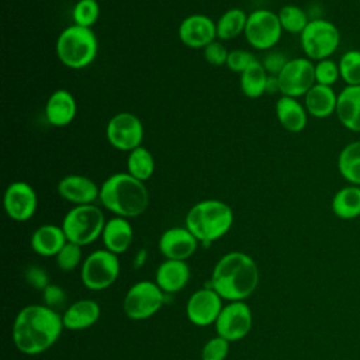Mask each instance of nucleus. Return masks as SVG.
<instances>
[{
	"label": "nucleus",
	"mask_w": 360,
	"mask_h": 360,
	"mask_svg": "<svg viewBox=\"0 0 360 360\" xmlns=\"http://www.w3.org/2000/svg\"><path fill=\"white\" fill-rule=\"evenodd\" d=\"M256 59V56L246 49H232L228 53L226 68L235 73H242L246 68H249Z\"/></svg>",
	"instance_id": "obj_38"
},
{
	"label": "nucleus",
	"mask_w": 360,
	"mask_h": 360,
	"mask_svg": "<svg viewBox=\"0 0 360 360\" xmlns=\"http://www.w3.org/2000/svg\"><path fill=\"white\" fill-rule=\"evenodd\" d=\"M127 173L143 183L152 177L155 173V158L148 148L141 145L128 152Z\"/></svg>",
	"instance_id": "obj_31"
},
{
	"label": "nucleus",
	"mask_w": 360,
	"mask_h": 360,
	"mask_svg": "<svg viewBox=\"0 0 360 360\" xmlns=\"http://www.w3.org/2000/svg\"><path fill=\"white\" fill-rule=\"evenodd\" d=\"M55 260L62 271L75 270L82 260V246L68 240L65 246L59 250V253L55 256Z\"/></svg>",
	"instance_id": "obj_35"
},
{
	"label": "nucleus",
	"mask_w": 360,
	"mask_h": 360,
	"mask_svg": "<svg viewBox=\"0 0 360 360\" xmlns=\"http://www.w3.org/2000/svg\"><path fill=\"white\" fill-rule=\"evenodd\" d=\"M62 316L45 304L27 305L15 316L13 323V342L15 347L28 356L48 350L60 336Z\"/></svg>",
	"instance_id": "obj_1"
},
{
	"label": "nucleus",
	"mask_w": 360,
	"mask_h": 360,
	"mask_svg": "<svg viewBox=\"0 0 360 360\" xmlns=\"http://www.w3.org/2000/svg\"><path fill=\"white\" fill-rule=\"evenodd\" d=\"M204 58L205 60L212 65V66H222L226 65V59H228V53L229 51L226 49V46L224 45L222 41L215 39L211 44H208L204 49H202Z\"/></svg>",
	"instance_id": "obj_39"
},
{
	"label": "nucleus",
	"mask_w": 360,
	"mask_h": 360,
	"mask_svg": "<svg viewBox=\"0 0 360 360\" xmlns=\"http://www.w3.org/2000/svg\"><path fill=\"white\" fill-rule=\"evenodd\" d=\"M58 194L75 205L94 204L100 195V186L84 174H68L58 181Z\"/></svg>",
	"instance_id": "obj_17"
},
{
	"label": "nucleus",
	"mask_w": 360,
	"mask_h": 360,
	"mask_svg": "<svg viewBox=\"0 0 360 360\" xmlns=\"http://www.w3.org/2000/svg\"><path fill=\"white\" fill-rule=\"evenodd\" d=\"M100 318V305L94 300H79L68 307L62 315L63 326L70 330H83L93 326Z\"/></svg>",
	"instance_id": "obj_25"
},
{
	"label": "nucleus",
	"mask_w": 360,
	"mask_h": 360,
	"mask_svg": "<svg viewBox=\"0 0 360 360\" xmlns=\"http://www.w3.org/2000/svg\"><path fill=\"white\" fill-rule=\"evenodd\" d=\"M3 207L8 218L17 222L31 219L38 207V197L34 187L22 180L10 183L3 195Z\"/></svg>",
	"instance_id": "obj_14"
},
{
	"label": "nucleus",
	"mask_w": 360,
	"mask_h": 360,
	"mask_svg": "<svg viewBox=\"0 0 360 360\" xmlns=\"http://www.w3.org/2000/svg\"><path fill=\"white\" fill-rule=\"evenodd\" d=\"M340 79L346 83V86H360V51L350 49L346 51L339 62Z\"/></svg>",
	"instance_id": "obj_33"
},
{
	"label": "nucleus",
	"mask_w": 360,
	"mask_h": 360,
	"mask_svg": "<svg viewBox=\"0 0 360 360\" xmlns=\"http://www.w3.org/2000/svg\"><path fill=\"white\" fill-rule=\"evenodd\" d=\"M190 280V267L186 260L166 259L155 274V283L165 294H173L183 290Z\"/></svg>",
	"instance_id": "obj_20"
},
{
	"label": "nucleus",
	"mask_w": 360,
	"mask_h": 360,
	"mask_svg": "<svg viewBox=\"0 0 360 360\" xmlns=\"http://www.w3.org/2000/svg\"><path fill=\"white\" fill-rule=\"evenodd\" d=\"M104 225L103 210L96 204H84L70 208L65 214L60 226L69 242L86 246L101 236Z\"/></svg>",
	"instance_id": "obj_6"
},
{
	"label": "nucleus",
	"mask_w": 360,
	"mask_h": 360,
	"mask_svg": "<svg viewBox=\"0 0 360 360\" xmlns=\"http://www.w3.org/2000/svg\"><path fill=\"white\" fill-rule=\"evenodd\" d=\"M165 302V292L162 288L149 280H141L129 287L127 291L122 309L124 314L134 321H143L155 315Z\"/></svg>",
	"instance_id": "obj_9"
},
{
	"label": "nucleus",
	"mask_w": 360,
	"mask_h": 360,
	"mask_svg": "<svg viewBox=\"0 0 360 360\" xmlns=\"http://www.w3.org/2000/svg\"><path fill=\"white\" fill-rule=\"evenodd\" d=\"M25 280L30 285L38 290H44L49 284V277L46 271L39 266H30L25 271Z\"/></svg>",
	"instance_id": "obj_42"
},
{
	"label": "nucleus",
	"mask_w": 360,
	"mask_h": 360,
	"mask_svg": "<svg viewBox=\"0 0 360 360\" xmlns=\"http://www.w3.org/2000/svg\"><path fill=\"white\" fill-rule=\"evenodd\" d=\"M277 79L281 96L304 97L315 84V63L308 58L288 59Z\"/></svg>",
	"instance_id": "obj_12"
},
{
	"label": "nucleus",
	"mask_w": 360,
	"mask_h": 360,
	"mask_svg": "<svg viewBox=\"0 0 360 360\" xmlns=\"http://www.w3.org/2000/svg\"><path fill=\"white\" fill-rule=\"evenodd\" d=\"M45 120L52 127L69 125L77 114L75 96L66 89H58L49 94L44 107Z\"/></svg>",
	"instance_id": "obj_19"
},
{
	"label": "nucleus",
	"mask_w": 360,
	"mask_h": 360,
	"mask_svg": "<svg viewBox=\"0 0 360 360\" xmlns=\"http://www.w3.org/2000/svg\"><path fill=\"white\" fill-rule=\"evenodd\" d=\"M239 76L240 90L248 98H259L266 93L269 73L266 72L262 62L255 60Z\"/></svg>",
	"instance_id": "obj_28"
},
{
	"label": "nucleus",
	"mask_w": 360,
	"mask_h": 360,
	"mask_svg": "<svg viewBox=\"0 0 360 360\" xmlns=\"http://www.w3.org/2000/svg\"><path fill=\"white\" fill-rule=\"evenodd\" d=\"M221 295L211 287L194 291L186 305V315L195 326H208L215 323L222 309Z\"/></svg>",
	"instance_id": "obj_15"
},
{
	"label": "nucleus",
	"mask_w": 360,
	"mask_h": 360,
	"mask_svg": "<svg viewBox=\"0 0 360 360\" xmlns=\"http://www.w3.org/2000/svg\"><path fill=\"white\" fill-rule=\"evenodd\" d=\"M42 300L44 304L49 308H55V307H62L66 301V294L65 291L55 284H48L44 290H42Z\"/></svg>",
	"instance_id": "obj_41"
},
{
	"label": "nucleus",
	"mask_w": 360,
	"mask_h": 360,
	"mask_svg": "<svg viewBox=\"0 0 360 360\" xmlns=\"http://www.w3.org/2000/svg\"><path fill=\"white\" fill-rule=\"evenodd\" d=\"M229 352V342L221 336L211 338L201 350L202 360H225Z\"/></svg>",
	"instance_id": "obj_37"
},
{
	"label": "nucleus",
	"mask_w": 360,
	"mask_h": 360,
	"mask_svg": "<svg viewBox=\"0 0 360 360\" xmlns=\"http://www.w3.org/2000/svg\"><path fill=\"white\" fill-rule=\"evenodd\" d=\"M259 284L256 262L243 252H229L214 266L211 284L222 300L243 301Z\"/></svg>",
	"instance_id": "obj_2"
},
{
	"label": "nucleus",
	"mask_w": 360,
	"mask_h": 360,
	"mask_svg": "<svg viewBox=\"0 0 360 360\" xmlns=\"http://www.w3.org/2000/svg\"><path fill=\"white\" fill-rule=\"evenodd\" d=\"M98 201L115 217L135 218L149 205V191L143 181L129 173L110 174L100 186Z\"/></svg>",
	"instance_id": "obj_3"
},
{
	"label": "nucleus",
	"mask_w": 360,
	"mask_h": 360,
	"mask_svg": "<svg viewBox=\"0 0 360 360\" xmlns=\"http://www.w3.org/2000/svg\"><path fill=\"white\" fill-rule=\"evenodd\" d=\"M66 242L68 239L62 226H58L53 224H45L38 226L32 232L30 239V245L32 250L37 255L45 256V257L56 256Z\"/></svg>",
	"instance_id": "obj_24"
},
{
	"label": "nucleus",
	"mask_w": 360,
	"mask_h": 360,
	"mask_svg": "<svg viewBox=\"0 0 360 360\" xmlns=\"http://www.w3.org/2000/svg\"><path fill=\"white\" fill-rule=\"evenodd\" d=\"M280 93V86H278V79L277 76L269 75L267 79V86H266V93Z\"/></svg>",
	"instance_id": "obj_43"
},
{
	"label": "nucleus",
	"mask_w": 360,
	"mask_h": 360,
	"mask_svg": "<svg viewBox=\"0 0 360 360\" xmlns=\"http://www.w3.org/2000/svg\"><path fill=\"white\" fill-rule=\"evenodd\" d=\"M158 245L166 259L186 260L197 250L198 240L186 226H173L160 235Z\"/></svg>",
	"instance_id": "obj_18"
},
{
	"label": "nucleus",
	"mask_w": 360,
	"mask_h": 360,
	"mask_svg": "<svg viewBox=\"0 0 360 360\" xmlns=\"http://www.w3.org/2000/svg\"><path fill=\"white\" fill-rule=\"evenodd\" d=\"M288 62L287 56L281 52H269L262 60V65L264 66L266 72L271 76H278V73L283 70L285 63Z\"/></svg>",
	"instance_id": "obj_40"
},
{
	"label": "nucleus",
	"mask_w": 360,
	"mask_h": 360,
	"mask_svg": "<svg viewBox=\"0 0 360 360\" xmlns=\"http://www.w3.org/2000/svg\"><path fill=\"white\" fill-rule=\"evenodd\" d=\"M283 28L277 13L267 8H257L249 13L245 27L248 44L257 51H269L281 39Z\"/></svg>",
	"instance_id": "obj_10"
},
{
	"label": "nucleus",
	"mask_w": 360,
	"mask_h": 360,
	"mask_svg": "<svg viewBox=\"0 0 360 360\" xmlns=\"http://www.w3.org/2000/svg\"><path fill=\"white\" fill-rule=\"evenodd\" d=\"M252 322V311L245 301H229L222 307L214 325L218 336L235 342L250 332Z\"/></svg>",
	"instance_id": "obj_13"
},
{
	"label": "nucleus",
	"mask_w": 360,
	"mask_h": 360,
	"mask_svg": "<svg viewBox=\"0 0 360 360\" xmlns=\"http://www.w3.org/2000/svg\"><path fill=\"white\" fill-rule=\"evenodd\" d=\"M120 274V260L118 255L107 250L98 249L91 252L82 263V281L93 291L105 290L115 283Z\"/></svg>",
	"instance_id": "obj_8"
},
{
	"label": "nucleus",
	"mask_w": 360,
	"mask_h": 360,
	"mask_svg": "<svg viewBox=\"0 0 360 360\" xmlns=\"http://www.w3.org/2000/svg\"><path fill=\"white\" fill-rule=\"evenodd\" d=\"M105 138L114 149L131 152L142 145L143 124L138 115L129 111L117 112L105 125Z\"/></svg>",
	"instance_id": "obj_11"
},
{
	"label": "nucleus",
	"mask_w": 360,
	"mask_h": 360,
	"mask_svg": "<svg viewBox=\"0 0 360 360\" xmlns=\"http://www.w3.org/2000/svg\"><path fill=\"white\" fill-rule=\"evenodd\" d=\"M332 212L340 219H354L360 217V186H346L339 188L332 197Z\"/></svg>",
	"instance_id": "obj_27"
},
{
	"label": "nucleus",
	"mask_w": 360,
	"mask_h": 360,
	"mask_svg": "<svg viewBox=\"0 0 360 360\" xmlns=\"http://www.w3.org/2000/svg\"><path fill=\"white\" fill-rule=\"evenodd\" d=\"M101 239L107 250L115 255L124 253L131 246L134 239V229L128 218L112 217L105 221Z\"/></svg>",
	"instance_id": "obj_23"
},
{
	"label": "nucleus",
	"mask_w": 360,
	"mask_h": 360,
	"mask_svg": "<svg viewBox=\"0 0 360 360\" xmlns=\"http://www.w3.org/2000/svg\"><path fill=\"white\" fill-rule=\"evenodd\" d=\"M283 31L290 34H301L309 22L308 14L295 4H285L277 13Z\"/></svg>",
	"instance_id": "obj_32"
},
{
	"label": "nucleus",
	"mask_w": 360,
	"mask_h": 360,
	"mask_svg": "<svg viewBox=\"0 0 360 360\" xmlns=\"http://www.w3.org/2000/svg\"><path fill=\"white\" fill-rule=\"evenodd\" d=\"M233 224L232 208L221 200L207 198L195 202L186 214L184 226L205 246L221 239Z\"/></svg>",
	"instance_id": "obj_4"
},
{
	"label": "nucleus",
	"mask_w": 360,
	"mask_h": 360,
	"mask_svg": "<svg viewBox=\"0 0 360 360\" xmlns=\"http://www.w3.org/2000/svg\"><path fill=\"white\" fill-rule=\"evenodd\" d=\"M340 79L339 65L330 58L318 60L315 63V83L323 86H333Z\"/></svg>",
	"instance_id": "obj_36"
},
{
	"label": "nucleus",
	"mask_w": 360,
	"mask_h": 360,
	"mask_svg": "<svg viewBox=\"0 0 360 360\" xmlns=\"http://www.w3.org/2000/svg\"><path fill=\"white\" fill-rule=\"evenodd\" d=\"M339 122L352 132H360V86H345L338 94Z\"/></svg>",
	"instance_id": "obj_21"
},
{
	"label": "nucleus",
	"mask_w": 360,
	"mask_h": 360,
	"mask_svg": "<svg viewBox=\"0 0 360 360\" xmlns=\"http://www.w3.org/2000/svg\"><path fill=\"white\" fill-rule=\"evenodd\" d=\"M276 117L278 124L288 132L298 134L305 129L308 122V111L298 98L281 96L276 101Z\"/></svg>",
	"instance_id": "obj_22"
},
{
	"label": "nucleus",
	"mask_w": 360,
	"mask_h": 360,
	"mask_svg": "<svg viewBox=\"0 0 360 360\" xmlns=\"http://www.w3.org/2000/svg\"><path fill=\"white\" fill-rule=\"evenodd\" d=\"M100 17V4L97 0H77L72 10L73 24L91 28Z\"/></svg>",
	"instance_id": "obj_34"
},
{
	"label": "nucleus",
	"mask_w": 360,
	"mask_h": 360,
	"mask_svg": "<svg viewBox=\"0 0 360 360\" xmlns=\"http://www.w3.org/2000/svg\"><path fill=\"white\" fill-rule=\"evenodd\" d=\"M55 52L63 66L76 70L84 69L94 62L98 52V41L91 28L72 24L58 35Z\"/></svg>",
	"instance_id": "obj_5"
},
{
	"label": "nucleus",
	"mask_w": 360,
	"mask_h": 360,
	"mask_svg": "<svg viewBox=\"0 0 360 360\" xmlns=\"http://www.w3.org/2000/svg\"><path fill=\"white\" fill-rule=\"evenodd\" d=\"M300 42L307 58L318 62L335 53L340 44V32L332 21L314 18L300 34Z\"/></svg>",
	"instance_id": "obj_7"
},
{
	"label": "nucleus",
	"mask_w": 360,
	"mask_h": 360,
	"mask_svg": "<svg viewBox=\"0 0 360 360\" xmlns=\"http://www.w3.org/2000/svg\"><path fill=\"white\" fill-rule=\"evenodd\" d=\"M338 170L347 183L360 186V141L347 143L339 152Z\"/></svg>",
	"instance_id": "obj_29"
},
{
	"label": "nucleus",
	"mask_w": 360,
	"mask_h": 360,
	"mask_svg": "<svg viewBox=\"0 0 360 360\" xmlns=\"http://www.w3.org/2000/svg\"><path fill=\"white\" fill-rule=\"evenodd\" d=\"M338 94L333 87L314 84L304 96V105L309 115L315 118H326L336 111Z\"/></svg>",
	"instance_id": "obj_26"
},
{
	"label": "nucleus",
	"mask_w": 360,
	"mask_h": 360,
	"mask_svg": "<svg viewBox=\"0 0 360 360\" xmlns=\"http://www.w3.org/2000/svg\"><path fill=\"white\" fill-rule=\"evenodd\" d=\"M248 15L245 10L233 7L221 14L217 21V38L219 41H229L245 32L248 22Z\"/></svg>",
	"instance_id": "obj_30"
},
{
	"label": "nucleus",
	"mask_w": 360,
	"mask_h": 360,
	"mask_svg": "<svg viewBox=\"0 0 360 360\" xmlns=\"http://www.w3.org/2000/svg\"><path fill=\"white\" fill-rule=\"evenodd\" d=\"M145 259H146V252L145 250H141L139 253H138V262L135 263L136 266H141L143 262H145Z\"/></svg>",
	"instance_id": "obj_44"
},
{
	"label": "nucleus",
	"mask_w": 360,
	"mask_h": 360,
	"mask_svg": "<svg viewBox=\"0 0 360 360\" xmlns=\"http://www.w3.org/2000/svg\"><path fill=\"white\" fill-rule=\"evenodd\" d=\"M177 34L186 46L204 49L217 39V22L205 14H190L181 20Z\"/></svg>",
	"instance_id": "obj_16"
}]
</instances>
